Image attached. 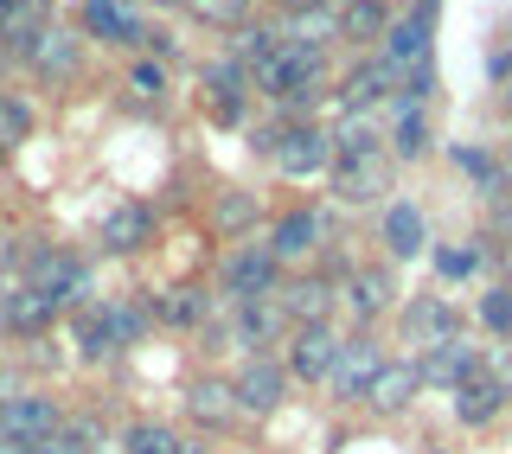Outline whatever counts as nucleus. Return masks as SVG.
Listing matches in <instances>:
<instances>
[{
  "label": "nucleus",
  "instance_id": "obj_1",
  "mask_svg": "<svg viewBox=\"0 0 512 454\" xmlns=\"http://www.w3.org/2000/svg\"><path fill=\"white\" fill-rule=\"evenodd\" d=\"M256 148L269 154V167L288 173V180H314L320 167H333V128H320V122H295V128H263L256 135Z\"/></svg>",
  "mask_w": 512,
  "mask_h": 454
},
{
  "label": "nucleus",
  "instance_id": "obj_2",
  "mask_svg": "<svg viewBox=\"0 0 512 454\" xmlns=\"http://www.w3.org/2000/svg\"><path fill=\"white\" fill-rule=\"evenodd\" d=\"M26 282L39 288V295H52V307H77L90 295V269L77 263V256L52 250V243H32L26 250Z\"/></svg>",
  "mask_w": 512,
  "mask_h": 454
},
{
  "label": "nucleus",
  "instance_id": "obj_3",
  "mask_svg": "<svg viewBox=\"0 0 512 454\" xmlns=\"http://www.w3.org/2000/svg\"><path fill=\"white\" fill-rule=\"evenodd\" d=\"M218 282H224V301H231V307L269 301V295H276V282H282V263L269 256V243H250V250H231V256H224Z\"/></svg>",
  "mask_w": 512,
  "mask_h": 454
},
{
  "label": "nucleus",
  "instance_id": "obj_4",
  "mask_svg": "<svg viewBox=\"0 0 512 454\" xmlns=\"http://www.w3.org/2000/svg\"><path fill=\"white\" fill-rule=\"evenodd\" d=\"M282 327H288V314H282L276 295H269V301H244V307H231V314H224V346H237V352H250V359H263L256 346H276Z\"/></svg>",
  "mask_w": 512,
  "mask_h": 454
},
{
  "label": "nucleus",
  "instance_id": "obj_5",
  "mask_svg": "<svg viewBox=\"0 0 512 454\" xmlns=\"http://www.w3.org/2000/svg\"><path fill=\"white\" fill-rule=\"evenodd\" d=\"M340 352H346V339L333 327H295V339H288V378L327 384L333 365H340Z\"/></svg>",
  "mask_w": 512,
  "mask_h": 454
},
{
  "label": "nucleus",
  "instance_id": "obj_6",
  "mask_svg": "<svg viewBox=\"0 0 512 454\" xmlns=\"http://www.w3.org/2000/svg\"><path fill=\"white\" fill-rule=\"evenodd\" d=\"M64 423H58V403L52 397H39V391H26V397H0V435L7 442H52Z\"/></svg>",
  "mask_w": 512,
  "mask_h": 454
},
{
  "label": "nucleus",
  "instance_id": "obj_7",
  "mask_svg": "<svg viewBox=\"0 0 512 454\" xmlns=\"http://www.w3.org/2000/svg\"><path fill=\"white\" fill-rule=\"evenodd\" d=\"M231 391H237V410L276 416L282 397H288V365H276V359H250V365L231 378Z\"/></svg>",
  "mask_w": 512,
  "mask_h": 454
},
{
  "label": "nucleus",
  "instance_id": "obj_8",
  "mask_svg": "<svg viewBox=\"0 0 512 454\" xmlns=\"http://www.w3.org/2000/svg\"><path fill=\"white\" fill-rule=\"evenodd\" d=\"M416 371H423V384H436V391H461V384L480 371V346L455 333V339H442V346H429Z\"/></svg>",
  "mask_w": 512,
  "mask_h": 454
},
{
  "label": "nucleus",
  "instance_id": "obj_9",
  "mask_svg": "<svg viewBox=\"0 0 512 454\" xmlns=\"http://www.w3.org/2000/svg\"><path fill=\"white\" fill-rule=\"evenodd\" d=\"M436 13H442V0H416L404 20L384 32V52H378V58H391V64H416V58H429L423 45H429V32H436Z\"/></svg>",
  "mask_w": 512,
  "mask_h": 454
},
{
  "label": "nucleus",
  "instance_id": "obj_10",
  "mask_svg": "<svg viewBox=\"0 0 512 454\" xmlns=\"http://www.w3.org/2000/svg\"><path fill=\"white\" fill-rule=\"evenodd\" d=\"M384 371V359H378V346L372 339H346V352H340V365H333V397L340 403H365V391H372V378Z\"/></svg>",
  "mask_w": 512,
  "mask_h": 454
},
{
  "label": "nucleus",
  "instance_id": "obj_11",
  "mask_svg": "<svg viewBox=\"0 0 512 454\" xmlns=\"http://www.w3.org/2000/svg\"><path fill=\"white\" fill-rule=\"evenodd\" d=\"M276 301H282V314L295 320V327H327V314H333V301H340V288H333L327 275H301V282L276 288Z\"/></svg>",
  "mask_w": 512,
  "mask_h": 454
},
{
  "label": "nucleus",
  "instance_id": "obj_12",
  "mask_svg": "<svg viewBox=\"0 0 512 454\" xmlns=\"http://www.w3.org/2000/svg\"><path fill=\"white\" fill-rule=\"evenodd\" d=\"M154 243V212L141 199H122L116 212L103 218V250L109 256H135V250H148Z\"/></svg>",
  "mask_w": 512,
  "mask_h": 454
},
{
  "label": "nucleus",
  "instance_id": "obj_13",
  "mask_svg": "<svg viewBox=\"0 0 512 454\" xmlns=\"http://www.w3.org/2000/svg\"><path fill=\"white\" fill-rule=\"evenodd\" d=\"M320 237H327L320 212H282L269 224V256H276V263H301V256L320 250Z\"/></svg>",
  "mask_w": 512,
  "mask_h": 454
},
{
  "label": "nucleus",
  "instance_id": "obj_14",
  "mask_svg": "<svg viewBox=\"0 0 512 454\" xmlns=\"http://www.w3.org/2000/svg\"><path fill=\"white\" fill-rule=\"evenodd\" d=\"M26 64L45 77V84H64V77H77V64H84V39H77V32H64V26H45Z\"/></svg>",
  "mask_w": 512,
  "mask_h": 454
},
{
  "label": "nucleus",
  "instance_id": "obj_15",
  "mask_svg": "<svg viewBox=\"0 0 512 454\" xmlns=\"http://www.w3.org/2000/svg\"><path fill=\"white\" fill-rule=\"evenodd\" d=\"M84 32H96L109 45H148V26H141V13L128 0H84Z\"/></svg>",
  "mask_w": 512,
  "mask_h": 454
},
{
  "label": "nucleus",
  "instance_id": "obj_16",
  "mask_svg": "<svg viewBox=\"0 0 512 454\" xmlns=\"http://www.w3.org/2000/svg\"><path fill=\"white\" fill-rule=\"evenodd\" d=\"M52 295H39L32 282H13V288H0V327H13V333H45L52 327Z\"/></svg>",
  "mask_w": 512,
  "mask_h": 454
},
{
  "label": "nucleus",
  "instance_id": "obj_17",
  "mask_svg": "<svg viewBox=\"0 0 512 454\" xmlns=\"http://www.w3.org/2000/svg\"><path fill=\"white\" fill-rule=\"evenodd\" d=\"M423 391V371H416L410 359H384V371L372 378V391H365V403H372L378 416H397V410H410V397Z\"/></svg>",
  "mask_w": 512,
  "mask_h": 454
},
{
  "label": "nucleus",
  "instance_id": "obj_18",
  "mask_svg": "<svg viewBox=\"0 0 512 454\" xmlns=\"http://www.w3.org/2000/svg\"><path fill=\"white\" fill-rule=\"evenodd\" d=\"M212 314H231V301L205 295V288H167L154 301V320H167V327H212Z\"/></svg>",
  "mask_w": 512,
  "mask_h": 454
},
{
  "label": "nucleus",
  "instance_id": "obj_19",
  "mask_svg": "<svg viewBox=\"0 0 512 454\" xmlns=\"http://www.w3.org/2000/svg\"><path fill=\"white\" fill-rule=\"evenodd\" d=\"M333 192L346 205H372L391 192V173H384V154L378 160H333Z\"/></svg>",
  "mask_w": 512,
  "mask_h": 454
},
{
  "label": "nucleus",
  "instance_id": "obj_20",
  "mask_svg": "<svg viewBox=\"0 0 512 454\" xmlns=\"http://www.w3.org/2000/svg\"><path fill=\"white\" fill-rule=\"evenodd\" d=\"M404 333L423 339V352H429V346H442V339L461 333V314H455L442 295H416V301L404 307Z\"/></svg>",
  "mask_w": 512,
  "mask_h": 454
},
{
  "label": "nucleus",
  "instance_id": "obj_21",
  "mask_svg": "<svg viewBox=\"0 0 512 454\" xmlns=\"http://www.w3.org/2000/svg\"><path fill=\"white\" fill-rule=\"evenodd\" d=\"M391 295H397V282H391V269H352L346 275V314L352 320H365V327H372V320L384 314V307H391Z\"/></svg>",
  "mask_w": 512,
  "mask_h": 454
},
{
  "label": "nucleus",
  "instance_id": "obj_22",
  "mask_svg": "<svg viewBox=\"0 0 512 454\" xmlns=\"http://www.w3.org/2000/svg\"><path fill=\"white\" fill-rule=\"evenodd\" d=\"M506 397H512V391H506L500 378H487V371H474V378H468V384L455 391V416H461L468 429H487L493 416L506 410Z\"/></svg>",
  "mask_w": 512,
  "mask_h": 454
},
{
  "label": "nucleus",
  "instance_id": "obj_23",
  "mask_svg": "<svg viewBox=\"0 0 512 454\" xmlns=\"http://www.w3.org/2000/svg\"><path fill=\"white\" fill-rule=\"evenodd\" d=\"M378 237L391 243V256H423V243H429V224H423V212H416L410 199H397V205H384V224H378Z\"/></svg>",
  "mask_w": 512,
  "mask_h": 454
},
{
  "label": "nucleus",
  "instance_id": "obj_24",
  "mask_svg": "<svg viewBox=\"0 0 512 454\" xmlns=\"http://www.w3.org/2000/svg\"><path fill=\"white\" fill-rule=\"evenodd\" d=\"M397 84H404V64H391V58H372V64H359V71L346 77V109H365V103H378V96H391Z\"/></svg>",
  "mask_w": 512,
  "mask_h": 454
},
{
  "label": "nucleus",
  "instance_id": "obj_25",
  "mask_svg": "<svg viewBox=\"0 0 512 454\" xmlns=\"http://www.w3.org/2000/svg\"><path fill=\"white\" fill-rule=\"evenodd\" d=\"M186 410H192V423H199V429H224L237 416V391L224 378H199L186 391Z\"/></svg>",
  "mask_w": 512,
  "mask_h": 454
},
{
  "label": "nucleus",
  "instance_id": "obj_26",
  "mask_svg": "<svg viewBox=\"0 0 512 454\" xmlns=\"http://www.w3.org/2000/svg\"><path fill=\"white\" fill-rule=\"evenodd\" d=\"M333 154H340V160H378V154H384L378 122L365 116V109H346L340 128H333Z\"/></svg>",
  "mask_w": 512,
  "mask_h": 454
},
{
  "label": "nucleus",
  "instance_id": "obj_27",
  "mask_svg": "<svg viewBox=\"0 0 512 454\" xmlns=\"http://www.w3.org/2000/svg\"><path fill=\"white\" fill-rule=\"evenodd\" d=\"M0 20H7V52L26 64L32 45H39V32H45V0H7Z\"/></svg>",
  "mask_w": 512,
  "mask_h": 454
},
{
  "label": "nucleus",
  "instance_id": "obj_28",
  "mask_svg": "<svg viewBox=\"0 0 512 454\" xmlns=\"http://www.w3.org/2000/svg\"><path fill=\"white\" fill-rule=\"evenodd\" d=\"M384 32H391V7H384V0H346L340 7V39H384Z\"/></svg>",
  "mask_w": 512,
  "mask_h": 454
},
{
  "label": "nucleus",
  "instance_id": "obj_29",
  "mask_svg": "<svg viewBox=\"0 0 512 454\" xmlns=\"http://www.w3.org/2000/svg\"><path fill=\"white\" fill-rule=\"evenodd\" d=\"M429 154V116L423 109H397L391 122V160H423Z\"/></svg>",
  "mask_w": 512,
  "mask_h": 454
},
{
  "label": "nucleus",
  "instance_id": "obj_30",
  "mask_svg": "<svg viewBox=\"0 0 512 454\" xmlns=\"http://www.w3.org/2000/svg\"><path fill=\"white\" fill-rule=\"evenodd\" d=\"M180 448H186V442H180L167 423H135V429L122 435V454H180Z\"/></svg>",
  "mask_w": 512,
  "mask_h": 454
},
{
  "label": "nucleus",
  "instance_id": "obj_31",
  "mask_svg": "<svg viewBox=\"0 0 512 454\" xmlns=\"http://www.w3.org/2000/svg\"><path fill=\"white\" fill-rule=\"evenodd\" d=\"M455 167H461V173H474L487 199H506V180H512V173H500V167H493V160H487V148H455Z\"/></svg>",
  "mask_w": 512,
  "mask_h": 454
},
{
  "label": "nucleus",
  "instance_id": "obj_32",
  "mask_svg": "<svg viewBox=\"0 0 512 454\" xmlns=\"http://www.w3.org/2000/svg\"><path fill=\"white\" fill-rule=\"evenodd\" d=\"M103 314H109V333H116V346H135V339L148 333V307H141V301H103Z\"/></svg>",
  "mask_w": 512,
  "mask_h": 454
},
{
  "label": "nucleus",
  "instance_id": "obj_33",
  "mask_svg": "<svg viewBox=\"0 0 512 454\" xmlns=\"http://www.w3.org/2000/svg\"><path fill=\"white\" fill-rule=\"evenodd\" d=\"M77 339H84V352H90V359H109V352H122V346H116V333H109L103 301L84 307V320H77Z\"/></svg>",
  "mask_w": 512,
  "mask_h": 454
},
{
  "label": "nucleus",
  "instance_id": "obj_34",
  "mask_svg": "<svg viewBox=\"0 0 512 454\" xmlns=\"http://www.w3.org/2000/svg\"><path fill=\"white\" fill-rule=\"evenodd\" d=\"M96 442H103V429H96L90 416H77V423H64L52 442H39V454H90Z\"/></svg>",
  "mask_w": 512,
  "mask_h": 454
},
{
  "label": "nucleus",
  "instance_id": "obj_35",
  "mask_svg": "<svg viewBox=\"0 0 512 454\" xmlns=\"http://www.w3.org/2000/svg\"><path fill=\"white\" fill-rule=\"evenodd\" d=\"M186 13H192L199 26H244L250 0H186Z\"/></svg>",
  "mask_w": 512,
  "mask_h": 454
},
{
  "label": "nucleus",
  "instance_id": "obj_36",
  "mask_svg": "<svg viewBox=\"0 0 512 454\" xmlns=\"http://www.w3.org/2000/svg\"><path fill=\"white\" fill-rule=\"evenodd\" d=\"M26 135H32V103H20V96H0V148H20Z\"/></svg>",
  "mask_w": 512,
  "mask_h": 454
},
{
  "label": "nucleus",
  "instance_id": "obj_37",
  "mask_svg": "<svg viewBox=\"0 0 512 454\" xmlns=\"http://www.w3.org/2000/svg\"><path fill=\"white\" fill-rule=\"evenodd\" d=\"M250 224H256L250 192H218V231H250Z\"/></svg>",
  "mask_w": 512,
  "mask_h": 454
},
{
  "label": "nucleus",
  "instance_id": "obj_38",
  "mask_svg": "<svg viewBox=\"0 0 512 454\" xmlns=\"http://www.w3.org/2000/svg\"><path fill=\"white\" fill-rule=\"evenodd\" d=\"M480 327H487V333H512V288L506 282L480 295Z\"/></svg>",
  "mask_w": 512,
  "mask_h": 454
},
{
  "label": "nucleus",
  "instance_id": "obj_39",
  "mask_svg": "<svg viewBox=\"0 0 512 454\" xmlns=\"http://www.w3.org/2000/svg\"><path fill=\"white\" fill-rule=\"evenodd\" d=\"M480 263H487V250H480V243H455V250H442V256H436V269H442V275H474Z\"/></svg>",
  "mask_w": 512,
  "mask_h": 454
},
{
  "label": "nucleus",
  "instance_id": "obj_40",
  "mask_svg": "<svg viewBox=\"0 0 512 454\" xmlns=\"http://www.w3.org/2000/svg\"><path fill=\"white\" fill-rule=\"evenodd\" d=\"M128 90H135V96H160V90H167V64H160V58H141L135 71H128Z\"/></svg>",
  "mask_w": 512,
  "mask_h": 454
},
{
  "label": "nucleus",
  "instance_id": "obj_41",
  "mask_svg": "<svg viewBox=\"0 0 512 454\" xmlns=\"http://www.w3.org/2000/svg\"><path fill=\"white\" fill-rule=\"evenodd\" d=\"M13 256H20V243H13V231H7V224H0V275L13 269Z\"/></svg>",
  "mask_w": 512,
  "mask_h": 454
},
{
  "label": "nucleus",
  "instance_id": "obj_42",
  "mask_svg": "<svg viewBox=\"0 0 512 454\" xmlns=\"http://www.w3.org/2000/svg\"><path fill=\"white\" fill-rule=\"evenodd\" d=\"M282 7H288V13H327L333 0H282Z\"/></svg>",
  "mask_w": 512,
  "mask_h": 454
},
{
  "label": "nucleus",
  "instance_id": "obj_43",
  "mask_svg": "<svg viewBox=\"0 0 512 454\" xmlns=\"http://www.w3.org/2000/svg\"><path fill=\"white\" fill-rule=\"evenodd\" d=\"M0 454H39L32 442H7V435H0Z\"/></svg>",
  "mask_w": 512,
  "mask_h": 454
},
{
  "label": "nucleus",
  "instance_id": "obj_44",
  "mask_svg": "<svg viewBox=\"0 0 512 454\" xmlns=\"http://www.w3.org/2000/svg\"><path fill=\"white\" fill-rule=\"evenodd\" d=\"M500 269H506V288H512V243H506V256H500Z\"/></svg>",
  "mask_w": 512,
  "mask_h": 454
},
{
  "label": "nucleus",
  "instance_id": "obj_45",
  "mask_svg": "<svg viewBox=\"0 0 512 454\" xmlns=\"http://www.w3.org/2000/svg\"><path fill=\"white\" fill-rule=\"evenodd\" d=\"M90 454H122V448H116V442H96V448H90Z\"/></svg>",
  "mask_w": 512,
  "mask_h": 454
},
{
  "label": "nucleus",
  "instance_id": "obj_46",
  "mask_svg": "<svg viewBox=\"0 0 512 454\" xmlns=\"http://www.w3.org/2000/svg\"><path fill=\"white\" fill-rule=\"evenodd\" d=\"M180 454H212V448H199V442H186V448H180Z\"/></svg>",
  "mask_w": 512,
  "mask_h": 454
},
{
  "label": "nucleus",
  "instance_id": "obj_47",
  "mask_svg": "<svg viewBox=\"0 0 512 454\" xmlns=\"http://www.w3.org/2000/svg\"><path fill=\"white\" fill-rule=\"evenodd\" d=\"M160 7H186V0H160Z\"/></svg>",
  "mask_w": 512,
  "mask_h": 454
},
{
  "label": "nucleus",
  "instance_id": "obj_48",
  "mask_svg": "<svg viewBox=\"0 0 512 454\" xmlns=\"http://www.w3.org/2000/svg\"><path fill=\"white\" fill-rule=\"evenodd\" d=\"M0 45H7V20H0Z\"/></svg>",
  "mask_w": 512,
  "mask_h": 454
},
{
  "label": "nucleus",
  "instance_id": "obj_49",
  "mask_svg": "<svg viewBox=\"0 0 512 454\" xmlns=\"http://www.w3.org/2000/svg\"><path fill=\"white\" fill-rule=\"evenodd\" d=\"M506 173H512V154H506Z\"/></svg>",
  "mask_w": 512,
  "mask_h": 454
},
{
  "label": "nucleus",
  "instance_id": "obj_50",
  "mask_svg": "<svg viewBox=\"0 0 512 454\" xmlns=\"http://www.w3.org/2000/svg\"><path fill=\"white\" fill-rule=\"evenodd\" d=\"M0 13H7V0H0Z\"/></svg>",
  "mask_w": 512,
  "mask_h": 454
},
{
  "label": "nucleus",
  "instance_id": "obj_51",
  "mask_svg": "<svg viewBox=\"0 0 512 454\" xmlns=\"http://www.w3.org/2000/svg\"><path fill=\"white\" fill-rule=\"evenodd\" d=\"M429 454H442V448H429Z\"/></svg>",
  "mask_w": 512,
  "mask_h": 454
}]
</instances>
